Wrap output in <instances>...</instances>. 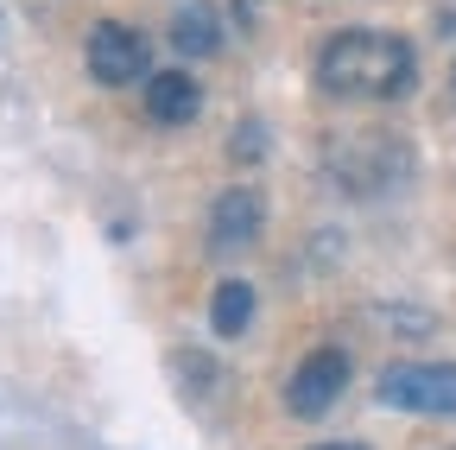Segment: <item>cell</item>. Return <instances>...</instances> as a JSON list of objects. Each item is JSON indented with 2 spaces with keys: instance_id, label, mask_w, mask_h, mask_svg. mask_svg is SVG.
Segmentation results:
<instances>
[{
  "instance_id": "7",
  "label": "cell",
  "mask_w": 456,
  "mask_h": 450,
  "mask_svg": "<svg viewBox=\"0 0 456 450\" xmlns=\"http://www.w3.org/2000/svg\"><path fill=\"white\" fill-rule=\"evenodd\" d=\"M171 45H178L184 58H216L222 51V20H216L209 0H191V7L171 20Z\"/></svg>"
},
{
  "instance_id": "8",
  "label": "cell",
  "mask_w": 456,
  "mask_h": 450,
  "mask_svg": "<svg viewBox=\"0 0 456 450\" xmlns=\"http://www.w3.org/2000/svg\"><path fill=\"white\" fill-rule=\"evenodd\" d=\"M209 323H216V336H241L254 323V286H248V279H222V286H216Z\"/></svg>"
},
{
  "instance_id": "6",
  "label": "cell",
  "mask_w": 456,
  "mask_h": 450,
  "mask_svg": "<svg viewBox=\"0 0 456 450\" xmlns=\"http://www.w3.org/2000/svg\"><path fill=\"white\" fill-rule=\"evenodd\" d=\"M197 108H203V89H197L184 70H159V77L146 83V115H152L159 127H184V121H197Z\"/></svg>"
},
{
  "instance_id": "4",
  "label": "cell",
  "mask_w": 456,
  "mask_h": 450,
  "mask_svg": "<svg viewBox=\"0 0 456 450\" xmlns=\"http://www.w3.org/2000/svg\"><path fill=\"white\" fill-rule=\"evenodd\" d=\"M342 387H349V356L342 349H311L292 368V380H285V406H292L298 419H323L342 400Z\"/></svg>"
},
{
  "instance_id": "1",
  "label": "cell",
  "mask_w": 456,
  "mask_h": 450,
  "mask_svg": "<svg viewBox=\"0 0 456 450\" xmlns=\"http://www.w3.org/2000/svg\"><path fill=\"white\" fill-rule=\"evenodd\" d=\"M419 77L412 64V45L393 38V32H336L323 51H317V89L323 95H342V102H393L406 95Z\"/></svg>"
},
{
  "instance_id": "10",
  "label": "cell",
  "mask_w": 456,
  "mask_h": 450,
  "mask_svg": "<svg viewBox=\"0 0 456 450\" xmlns=\"http://www.w3.org/2000/svg\"><path fill=\"white\" fill-rule=\"evenodd\" d=\"M450 83H456V70H450Z\"/></svg>"
},
{
  "instance_id": "9",
  "label": "cell",
  "mask_w": 456,
  "mask_h": 450,
  "mask_svg": "<svg viewBox=\"0 0 456 450\" xmlns=\"http://www.w3.org/2000/svg\"><path fill=\"white\" fill-rule=\"evenodd\" d=\"M317 450H362V444H317Z\"/></svg>"
},
{
  "instance_id": "2",
  "label": "cell",
  "mask_w": 456,
  "mask_h": 450,
  "mask_svg": "<svg viewBox=\"0 0 456 450\" xmlns=\"http://www.w3.org/2000/svg\"><path fill=\"white\" fill-rule=\"evenodd\" d=\"M374 393L393 413H437V419H450L456 413V368L450 362H393V368H380Z\"/></svg>"
},
{
  "instance_id": "3",
  "label": "cell",
  "mask_w": 456,
  "mask_h": 450,
  "mask_svg": "<svg viewBox=\"0 0 456 450\" xmlns=\"http://www.w3.org/2000/svg\"><path fill=\"white\" fill-rule=\"evenodd\" d=\"M89 77L108 89H127V83H152V51L134 26L121 20H102L89 32Z\"/></svg>"
},
{
  "instance_id": "5",
  "label": "cell",
  "mask_w": 456,
  "mask_h": 450,
  "mask_svg": "<svg viewBox=\"0 0 456 450\" xmlns=\"http://www.w3.org/2000/svg\"><path fill=\"white\" fill-rule=\"evenodd\" d=\"M260 222H266V203L254 184H228L216 203H209V248L228 254V248H254L260 241Z\"/></svg>"
}]
</instances>
